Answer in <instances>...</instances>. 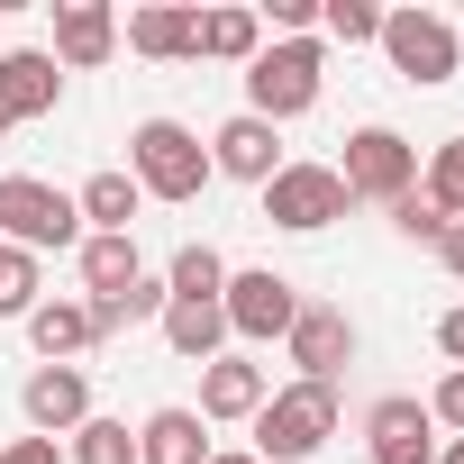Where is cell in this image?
<instances>
[{"label": "cell", "mask_w": 464, "mask_h": 464, "mask_svg": "<svg viewBox=\"0 0 464 464\" xmlns=\"http://www.w3.org/2000/svg\"><path fill=\"white\" fill-rule=\"evenodd\" d=\"M128 182L146 200H200L218 173H209V146L182 128V119H137L128 128Z\"/></svg>", "instance_id": "obj_1"}, {"label": "cell", "mask_w": 464, "mask_h": 464, "mask_svg": "<svg viewBox=\"0 0 464 464\" xmlns=\"http://www.w3.org/2000/svg\"><path fill=\"white\" fill-rule=\"evenodd\" d=\"M337 437V382H283L256 410V464H310Z\"/></svg>", "instance_id": "obj_2"}, {"label": "cell", "mask_w": 464, "mask_h": 464, "mask_svg": "<svg viewBox=\"0 0 464 464\" xmlns=\"http://www.w3.org/2000/svg\"><path fill=\"white\" fill-rule=\"evenodd\" d=\"M0 246H19V256H64V246H82L73 191H55V182H37V173H0Z\"/></svg>", "instance_id": "obj_3"}, {"label": "cell", "mask_w": 464, "mask_h": 464, "mask_svg": "<svg viewBox=\"0 0 464 464\" xmlns=\"http://www.w3.org/2000/svg\"><path fill=\"white\" fill-rule=\"evenodd\" d=\"M319 82H328V46H319V37H274V46L246 64V110L283 128V119L319 110Z\"/></svg>", "instance_id": "obj_4"}, {"label": "cell", "mask_w": 464, "mask_h": 464, "mask_svg": "<svg viewBox=\"0 0 464 464\" xmlns=\"http://www.w3.org/2000/svg\"><path fill=\"white\" fill-rule=\"evenodd\" d=\"M373 46H382L392 73L419 82V92H446V82L464 73V37H455L446 10H382V37H373Z\"/></svg>", "instance_id": "obj_5"}, {"label": "cell", "mask_w": 464, "mask_h": 464, "mask_svg": "<svg viewBox=\"0 0 464 464\" xmlns=\"http://www.w3.org/2000/svg\"><path fill=\"white\" fill-rule=\"evenodd\" d=\"M337 182H346V200L392 209L401 191H419V146H410L401 128H355L346 155H337Z\"/></svg>", "instance_id": "obj_6"}, {"label": "cell", "mask_w": 464, "mask_h": 464, "mask_svg": "<svg viewBox=\"0 0 464 464\" xmlns=\"http://www.w3.org/2000/svg\"><path fill=\"white\" fill-rule=\"evenodd\" d=\"M218 319H227V337L274 346V337H292V319H301V283H292V274H274V265H246V274H227Z\"/></svg>", "instance_id": "obj_7"}, {"label": "cell", "mask_w": 464, "mask_h": 464, "mask_svg": "<svg viewBox=\"0 0 464 464\" xmlns=\"http://www.w3.org/2000/svg\"><path fill=\"white\" fill-rule=\"evenodd\" d=\"M355 200H346V182H337V164H283L274 182H265V218L283 227V237H319V227H337Z\"/></svg>", "instance_id": "obj_8"}, {"label": "cell", "mask_w": 464, "mask_h": 464, "mask_svg": "<svg viewBox=\"0 0 464 464\" xmlns=\"http://www.w3.org/2000/svg\"><path fill=\"white\" fill-rule=\"evenodd\" d=\"M292 155H283V128L274 119H256V110H237V119H218L209 128V173H227V182H274Z\"/></svg>", "instance_id": "obj_9"}, {"label": "cell", "mask_w": 464, "mask_h": 464, "mask_svg": "<svg viewBox=\"0 0 464 464\" xmlns=\"http://www.w3.org/2000/svg\"><path fill=\"white\" fill-rule=\"evenodd\" d=\"M19 410H28V437H73L92 419V373L82 364H37L19 382Z\"/></svg>", "instance_id": "obj_10"}, {"label": "cell", "mask_w": 464, "mask_h": 464, "mask_svg": "<svg viewBox=\"0 0 464 464\" xmlns=\"http://www.w3.org/2000/svg\"><path fill=\"white\" fill-rule=\"evenodd\" d=\"M364 455H373V464H437V419H428V401H410V392L373 401V410H364Z\"/></svg>", "instance_id": "obj_11"}, {"label": "cell", "mask_w": 464, "mask_h": 464, "mask_svg": "<svg viewBox=\"0 0 464 464\" xmlns=\"http://www.w3.org/2000/svg\"><path fill=\"white\" fill-rule=\"evenodd\" d=\"M64 101V64L46 46H0V128H28Z\"/></svg>", "instance_id": "obj_12"}, {"label": "cell", "mask_w": 464, "mask_h": 464, "mask_svg": "<svg viewBox=\"0 0 464 464\" xmlns=\"http://www.w3.org/2000/svg\"><path fill=\"white\" fill-rule=\"evenodd\" d=\"M292 364H301V382H337L346 364H355V319L346 310H328V301H301V319H292Z\"/></svg>", "instance_id": "obj_13"}, {"label": "cell", "mask_w": 464, "mask_h": 464, "mask_svg": "<svg viewBox=\"0 0 464 464\" xmlns=\"http://www.w3.org/2000/svg\"><path fill=\"white\" fill-rule=\"evenodd\" d=\"M64 73H92V64H110L119 55V10L110 0H64L55 10V46H46Z\"/></svg>", "instance_id": "obj_14"}, {"label": "cell", "mask_w": 464, "mask_h": 464, "mask_svg": "<svg viewBox=\"0 0 464 464\" xmlns=\"http://www.w3.org/2000/svg\"><path fill=\"white\" fill-rule=\"evenodd\" d=\"M19 328H28L37 364H82V355L101 346V319H92V301H37Z\"/></svg>", "instance_id": "obj_15"}, {"label": "cell", "mask_w": 464, "mask_h": 464, "mask_svg": "<svg viewBox=\"0 0 464 464\" xmlns=\"http://www.w3.org/2000/svg\"><path fill=\"white\" fill-rule=\"evenodd\" d=\"M265 401H274L265 364H246V355H218V364H200V419H218V428H237V419H256Z\"/></svg>", "instance_id": "obj_16"}, {"label": "cell", "mask_w": 464, "mask_h": 464, "mask_svg": "<svg viewBox=\"0 0 464 464\" xmlns=\"http://www.w3.org/2000/svg\"><path fill=\"white\" fill-rule=\"evenodd\" d=\"M256 64L265 55V19L256 10H191V64Z\"/></svg>", "instance_id": "obj_17"}, {"label": "cell", "mask_w": 464, "mask_h": 464, "mask_svg": "<svg viewBox=\"0 0 464 464\" xmlns=\"http://www.w3.org/2000/svg\"><path fill=\"white\" fill-rule=\"evenodd\" d=\"M73 209H82V237H128L137 209H146V191L128 182V164H110V173H92V182L73 191Z\"/></svg>", "instance_id": "obj_18"}, {"label": "cell", "mask_w": 464, "mask_h": 464, "mask_svg": "<svg viewBox=\"0 0 464 464\" xmlns=\"http://www.w3.org/2000/svg\"><path fill=\"white\" fill-rule=\"evenodd\" d=\"M164 346L182 355V364H218L227 355V319H218V301H164Z\"/></svg>", "instance_id": "obj_19"}, {"label": "cell", "mask_w": 464, "mask_h": 464, "mask_svg": "<svg viewBox=\"0 0 464 464\" xmlns=\"http://www.w3.org/2000/svg\"><path fill=\"white\" fill-rule=\"evenodd\" d=\"M73 256H82V301H92V310H101V301H119V292H128V283L146 274L137 237H82Z\"/></svg>", "instance_id": "obj_20"}, {"label": "cell", "mask_w": 464, "mask_h": 464, "mask_svg": "<svg viewBox=\"0 0 464 464\" xmlns=\"http://www.w3.org/2000/svg\"><path fill=\"white\" fill-rule=\"evenodd\" d=\"M218 446L200 437V410H155L137 428V464H209Z\"/></svg>", "instance_id": "obj_21"}, {"label": "cell", "mask_w": 464, "mask_h": 464, "mask_svg": "<svg viewBox=\"0 0 464 464\" xmlns=\"http://www.w3.org/2000/svg\"><path fill=\"white\" fill-rule=\"evenodd\" d=\"M137 55H155V64H191V10H173V0H155V10H128V28H119Z\"/></svg>", "instance_id": "obj_22"}, {"label": "cell", "mask_w": 464, "mask_h": 464, "mask_svg": "<svg viewBox=\"0 0 464 464\" xmlns=\"http://www.w3.org/2000/svg\"><path fill=\"white\" fill-rule=\"evenodd\" d=\"M164 292H173V301H218V292H227V256H218V246H182V256L164 265Z\"/></svg>", "instance_id": "obj_23"}, {"label": "cell", "mask_w": 464, "mask_h": 464, "mask_svg": "<svg viewBox=\"0 0 464 464\" xmlns=\"http://www.w3.org/2000/svg\"><path fill=\"white\" fill-rule=\"evenodd\" d=\"M64 464H137V428H128V419H101V410H92V419L73 428Z\"/></svg>", "instance_id": "obj_24"}, {"label": "cell", "mask_w": 464, "mask_h": 464, "mask_svg": "<svg viewBox=\"0 0 464 464\" xmlns=\"http://www.w3.org/2000/svg\"><path fill=\"white\" fill-rule=\"evenodd\" d=\"M446 218H464V137H446V146H428V182H419Z\"/></svg>", "instance_id": "obj_25"}, {"label": "cell", "mask_w": 464, "mask_h": 464, "mask_svg": "<svg viewBox=\"0 0 464 464\" xmlns=\"http://www.w3.org/2000/svg\"><path fill=\"white\" fill-rule=\"evenodd\" d=\"M46 274H37V256H19V246H0V319H28L46 292H37Z\"/></svg>", "instance_id": "obj_26"}, {"label": "cell", "mask_w": 464, "mask_h": 464, "mask_svg": "<svg viewBox=\"0 0 464 464\" xmlns=\"http://www.w3.org/2000/svg\"><path fill=\"white\" fill-rule=\"evenodd\" d=\"M319 28L337 46H373L382 37V10H373V0H319Z\"/></svg>", "instance_id": "obj_27"}, {"label": "cell", "mask_w": 464, "mask_h": 464, "mask_svg": "<svg viewBox=\"0 0 464 464\" xmlns=\"http://www.w3.org/2000/svg\"><path fill=\"white\" fill-rule=\"evenodd\" d=\"M392 227H401V237H419V246H437L455 218H446V209H437L428 191H401V200H392Z\"/></svg>", "instance_id": "obj_28"}, {"label": "cell", "mask_w": 464, "mask_h": 464, "mask_svg": "<svg viewBox=\"0 0 464 464\" xmlns=\"http://www.w3.org/2000/svg\"><path fill=\"white\" fill-rule=\"evenodd\" d=\"M256 19H274V37H319V0H274Z\"/></svg>", "instance_id": "obj_29"}, {"label": "cell", "mask_w": 464, "mask_h": 464, "mask_svg": "<svg viewBox=\"0 0 464 464\" xmlns=\"http://www.w3.org/2000/svg\"><path fill=\"white\" fill-rule=\"evenodd\" d=\"M428 419H437V428H455V437H464V373H446V382H437V392H428Z\"/></svg>", "instance_id": "obj_30"}, {"label": "cell", "mask_w": 464, "mask_h": 464, "mask_svg": "<svg viewBox=\"0 0 464 464\" xmlns=\"http://www.w3.org/2000/svg\"><path fill=\"white\" fill-rule=\"evenodd\" d=\"M0 464H64V446H55V437H10Z\"/></svg>", "instance_id": "obj_31"}, {"label": "cell", "mask_w": 464, "mask_h": 464, "mask_svg": "<svg viewBox=\"0 0 464 464\" xmlns=\"http://www.w3.org/2000/svg\"><path fill=\"white\" fill-rule=\"evenodd\" d=\"M437 355H446V373H464V301L437 319Z\"/></svg>", "instance_id": "obj_32"}, {"label": "cell", "mask_w": 464, "mask_h": 464, "mask_svg": "<svg viewBox=\"0 0 464 464\" xmlns=\"http://www.w3.org/2000/svg\"><path fill=\"white\" fill-rule=\"evenodd\" d=\"M437 256H446V274L464 283V218H455V227H446V237H437Z\"/></svg>", "instance_id": "obj_33"}, {"label": "cell", "mask_w": 464, "mask_h": 464, "mask_svg": "<svg viewBox=\"0 0 464 464\" xmlns=\"http://www.w3.org/2000/svg\"><path fill=\"white\" fill-rule=\"evenodd\" d=\"M437 464H464V437H446V446H437Z\"/></svg>", "instance_id": "obj_34"}, {"label": "cell", "mask_w": 464, "mask_h": 464, "mask_svg": "<svg viewBox=\"0 0 464 464\" xmlns=\"http://www.w3.org/2000/svg\"><path fill=\"white\" fill-rule=\"evenodd\" d=\"M209 464H256V455H209Z\"/></svg>", "instance_id": "obj_35"}, {"label": "cell", "mask_w": 464, "mask_h": 464, "mask_svg": "<svg viewBox=\"0 0 464 464\" xmlns=\"http://www.w3.org/2000/svg\"><path fill=\"white\" fill-rule=\"evenodd\" d=\"M0 146H10V128H0Z\"/></svg>", "instance_id": "obj_36"}]
</instances>
